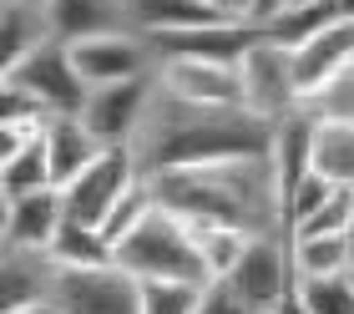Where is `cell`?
I'll return each instance as SVG.
<instances>
[{
	"mask_svg": "<svg viewBox=\"0 0 354 314\" xmlns=\"http://www.w3.org/2000/svg\"><path fill=\"white\" fill-rule=\"evenodd\" d=\"M273 147V122L248 107H198L183 96L162 91L147 107L132 152L147 177H162L177 168H207V162H233V157H268Z\"/></svg>",
	"mask_w": 354,
	"mask_h": 314,
	"instance_id": "1",
	"label": "cell"
},
{
	"mask_svg": "<svg viewBox=\"0 0 354 314\" xmlns=\"http://www.w3.org/2000/svg\"><path fill=\"white\" fill-rule=\"evenodd\" d=\"M157 208L192 228H238V234H283V193L273 157H233L207 168H177L152 177Z\"/></svg>",
	"mask_w": 354,
	"mask_h": 314,
	"instance_id": "2",
	"label": "cell"
},
{
	"mask_svg": "<svg viewBox=\"0 0 354 314\" xmlns=\"http://www.w3.org/2000/svg\"><path fill=\"white\" fill-rule=\"evenodd\" d=\"M117 269H127L132 279H177V284H213L207 279V263L198 249V234L192 223H183L177 213L157 208L147 213L132 234L117 243Z\"/></svg>",
	"mask_w": 354,
	"mask_h": 314,
	"instance_id": "3",
	"label": "cell"
},
{
	"mask_svg": "<svg viewBox=\"0 0 354 314\" xmlns=\"http://www.w3.org/2000/svg\"><path fill=\"white\" fill-rule=\"evenodd\" d=\"M6 87H21L26 96H36V102L51 112V117H82L86 112V76L76 71V56L66 41H46L41 51H30L26 61L6 66Z\"/></svg>",
	"mask_w": 354,
	"mask_h": 314,
	"instance_id": "4",
	"label": "cell"
},
{
	"mask_svg": "<svg viewBox=\"0 0 354 314\" xmlns=\"http://www.w3.org/2000/svg\"><path fill=\"white\" fill-rule=\"evenodd\" d=\"M238 299L253 314H273L283 299L299 294V269H294V249H288V234H263L248 243V254L238 259V269L223 279Z\"/></svg>",
	"mask_w": 354,
	"mask_h": 314,
	"instance_id": "5",
	"label": "cell"
},
{
	"mask_svg": "<svg viewBox=\"0 0 354 314\" xmlns=\"http://www.w3.org/2000/svg\"><path fill=\"white\" fill-rule=\"evenodd\" d=\"M51 304L61 314H142V279H132L117 263H102V269L56 263Z\"/></svg>",
	"mask_w": 354,
	"mask_h": 314,
	"instance_id": "6",
	"label": "cell"
},
{
	"mask_svg": "<svg viewBox=\"0 0 354 314\" xmlns=\"http://www.w3.org/2000/svg\"><path fill=\"white\" fill-rule=\"evenodd\" d=\"M238 76H243V102L248 112H259L268 122H283L288 112L304 107V91H299V71H294V51L288 46H273V41H253L248 56L238 61Z\"/></svg>",
	"mask_w": 354,
	"mask_h": 314,
	"instance_id": "7",
	"label": "cell"
},
{
	"mask_svg": "<svg viewBox=\"0 0 354 314\" xmlns=\"http://www.w3.org/2000/svg\"><path fill=\"white\" fill-rule=\"evenodd\" d=\"M152 96H157V71L132 76V81H111V87H91L82 122L96 132L102 147H132L142 122H147Z\"/></svg>",
	"mask_w": 354,
	"mask_h": 314,
	"instance_id": "8",
	"label": "cell"
},
{
	"mask_svg": "<svg viewBox=\"0 0 354 314\" xmlns=\"http://www.w3.org/2000/svg\"><path fill=\"white\" fill-rule=\"evenodd\" d=\"M137 177H142V168H137V152H132V147H106V152L96 157L82 177H71V183L61 188V198H66V218L102 228L106 213L117 208V198L132 188Z\"/></svg>",
	"mask_w": 354,
	"mask_h": 314,
	"instance_id": "9",
	"label": "cell"
},
{
	"mask_svg": "<svg viewBox=\"0 0 354 314\" xmlns=\"http://www.w3.org/2000/svg\"><path fill=\"white\" fill-rule=\"evenodd\" d=\"M71 56H76V71L86 76V87H111V81H132V76L157 71V56L142 30L82 41V46H71Z\"/></svg>",
	"mask_w": 354,
	"mask_h": 314,
	"instance_id": "10",
	"label": "cell"
},
{
	"mask_svg": "<svg viewBox=\"0 0 354 314\" xmlns=\"http://www.w3.org/2000/svg\"><path fill=\"white\" fill-rule=\"evenodd\" d=\"M157 81H162V91L198 107H248L238 66H223V61H162Z\"/></svg>",
	"mask_w": 354,
	"mask_h": 314,
	"instance_id": "11",
	"label": "cell"
},
{
	"mask_svg": "<svg viewBox=\"0 0 354 314\" xmlns=\"http://www.w3.org/2000/svg\"><path fill=\"white\" fill-rule=\"evenodd\" d=\"M61 223H66V198H61V188L26 193V198H6L0 238H6V249H41V254H51Z\"/></svg>",
	"mask_w": 354,
	"mask_h": 314,
	"instance_id": "12",
	"label": "cell"
},
{
	"mask_svg": "<svg viewBox=\"0 0 354 314\" xmlns=\"http://www.w3.org/2000/svg\"><path fill=\"white\" fill-rule=\"evenodd\" d=\"M51 30L66 46H82L96 36H127L132 0H51Z\"/></svg>",
	"mask_w": 354,
	"mask_h": 314,
	"instance_id": "13",
	"label": "cell"
},
{
	"mask_svg": "<svg viewBox=\"0 0 354 314\" xmlns=\"http://www.w3.org/2000/svg\"><path fill=\"white\" fill-rule=\"evenodd\" d=\"M314 137H319V112L304 102L299 112H288L283 122H273V173H279V193L288 198L304 177L314 173Z\"/></svg>",
	"mask_w": 354,
	"mask_h": 314,
	"instance_id": "14",
	"label": "cell"
},
{
	"mask_svg": "<svg viewBox=\"0 0 354 314\" xmlns=\"http://www.w3.org/2000/svg\"><path fill=\"white\" fill-rule=\"evenodd\" d=\"M56 259L41 249H6L0 254V314L26 304H51Z\"/></svg>",
	"mask_w": 354,
	"mask_h": 314,
	"instance_id": "15",
	"label": "cell"
},
{
	"mask_svg": "<svg viewBox=\"0 0 354 314\" xmlns=\"http://www.w3.org/2000/svg\"><path fill=\"white\" fill-rule=\"evenodd\" d=\"M46 41H56L51 0H0V66L26 61Z\"/></svg>",
	"mask_w": 354,
	"mask_h": 314,
	"instance_id": "16",
	"label": "cell"
},
{
	"mask_svg": "<svg viewBox=\"0 0 354 314\" xmlns=\"http://www.w3.org/2000/svg\"><path fill=\"white\" fill-rule=\"evenodd\" d=\"M354 61V26L339 21V26H329L324 36H314V41H304L299 51H294V71H299V91H304V102L324 87V81L334 71H344V66Z\"/></svg>",
	"mask_w": 354,
	"mask_h": 314,
	"instance_id": "17",
	"label": "cell"
},
{
	"mask_svg": "<svg viewBox=\"0 0 354 314\" xmlns=\"http://www.w3.org/2000/svg\"><path fill=\"white\" fill-rule=\"evenodd\" d=\"M106 147L96 142V132L82 117H56L46 127V157H51V173H56V188H66L71 177H82Z\"/></svg>",
	"mask_w": 354,
	"mask_h": 314,
	"instance_id": "18",
	"label": "cell"
},
{
	"mask_svg": "<svg viewBox=\"0 0 354 314\" xmlns=\"http://www.w3.org/2000/svg\"><path fill=\"white\" fill-rule=\"evenodd\" d=\"M223 15L213 10V0H132V30L142 36H167V30H198L218 26Z\"/></svg>",
	"mask_w": 354,
	"mask_h": 314,
	"instance_id": "19",
	"label": "cell"
},
{
	"mask_svg": "<svg viewBox=\"0 0 354 314\" xmlns=\"http://www.w3.org/2000/svg\"><path fill=\"white\" fill-rule=\"evenodd\" d=\"M288 249H294L299 284H304V279H334V274H349V269H354V243H349L344 234L288 238Z\"/></svg>",
	"mask_w": 354,
	"mask_h": 314,
	"instance_id": "20",
	"label": "cell"
},
{
	"mask_svg": "<svg viewBox=\"0 0 354 314\" xmlns=\"http://www.w3.org/2000/svg\"><path fill=\"white\" fill-rule=\"evenodd\" d=\"M46 188H56L46 137L21 147V152H10V157H0V198H26V193H46Z\"/></svg>",
	"mask_w": 354,
	"mask_h": 314,
	"instance_id": "21",
	"label": "cell"
},
{
	"mask_svg": "<svg viewBox=\"0 0 354 314\" xmlns=\"http://www.w3.org/2000/svg\"><path fill=\"white\" fill-rule=\"evenodd\" d=\"M51 259L66 263V269H102V263H117V249L102 238V228L66 218L61 234H56V243H51Z\"/></svg>",
	"mask_w": 354,
	"mask_h": 314,
	"instance_id": "22",
	"label": "cell"
},
{
	"mask_svg": "<svg viewBox=\"0 0 354 314\" xmlns=\"http://www.w3.org/2000/svg\"><path fill=\"white\" fill-rule=\"evenodd\" d=\"M314 173H324L334 188H354V127L349 122H319Z\"/></svg>",
	"mask_w": 354,
	"mask_h": 314,
	"instance_id": "23",
	"label": "cell"
},
{
	"mask_svg": "<svg viewBox=\"0 0 354 314\" xmlns=\"http://www.w3.org/2000/svg\"><path fill=\"white\" fill-rule=\"evenodd\" d=\"M147 213H157V188H152V177L142 173L137 183H132V188H127V193L117 198V208L106 213V223H102V238L111 243V249H117V243H122L127 234H132V228H137L142 218H147Z\"/></svg>",
	"mask_w": 354,
	"mask_h": 314,
	"instance_id": "24",
	"label": "cell"
},
{
	"mask_svg": "<svg viewBox=\"0 0 354 314\" xmlns=\"http://www.w3.org/2000/svg\"><path fill=\"white\" fill-rule=\"evenodd\" d=\"M192 234H198L207 279H228L238 269V259L248 254V243H253V234H238V228H192Z\"/></svg>",
	"mask_w": 354,
	"mask_h": 314,
	"instance_id": "25",
	"label": "cell"
},
{
	"mask_svg": "<svg viewBox=\"0 0 354 314\" xmlns=\"http://www.w3.org/2000/svg\"><path fill=\"white\" fill-rule=\"evenodd\" d=\"M207 284H177V279H147L142 284V314H198Z\"/></svg>",
	"mask_w": 354,
	"mask_h": 314,
	"instance_id": "26",
	"label": "cell"
},
{
	"mask_svg": "<svg viewBox=\"0 0 354 314\" xmlns=\"http://www.w3.org/2000/svg\"><path fill=\"white\" fill-rule=\"evenodd\" d=\"M299 304L309 314H354V274L304 279L299 284Z\"/></svg>",
	"mask_w": 354,
	"mask_h": 314,
	"instance_id": "27",
	"label": "cell"
},
{
	"mask_svg": "<svg viewBox=\"0 0 354 314\" xmlns=\"http://www.w3.org/2000/svg\"><path fill=\"white\" fill-rule=\"evenodd\" d=\"M309 107L319 112V122H349L354 127V61L344 71H334L324 87L309 96Z\"/></svg>",
	"mask_w": 354,
	"mask_h": 314,
	"instance_id": "28",
	"label": "cell"
},
{
	"mask_svg": "<svg viewBox=\"0 0 354 314\" xmlns=\"http://www.w3.org/2000/svg\"><path fill=\"white\" fill-rule=\"evenodd\" d=\"M329 198H334V183H329L324 173H309V177H304V183H299L294 193L283 198V234H294L299 223H309L314 213L329 203Z\"/></svg>",
	"mask_w": 354,
	"mask_h": 314,
	"instance_id": "29",
	"label": "cell"
},
{
	"mask_svg": "<svg viewBox=\"0 0 354 314\" xmlns=\"http://www.w3.org/2000/svg\"><path fill=\"white\" fill-rule=\"evenodd\" d=\"M198 314H253L243 299H238V294L223 284V279H213V284L203 289V304H198Z\"/></svg>",
	"mask_w": 354,
	"mask_h": 314,
	"instance_id": "30",
	"label": "cell"
},
{
	"mask_svg": "<svg viewBox=\"0 0 354 314\" xmlns=\"http://www.w3.org/2000/svg\"><path fill=\"white\" fill-rule=\"evenodd\" d=\"M213 10L233 26H253V0H213Z\"/></svg>",
	"mask_w": 354,
	"mask_h": 314,
	"instance_id": "31",
	"label": "cell"
},
{
	"mask_svg": "<svg viewBox=\"0 0 354 314\" xmlns=\"http://www.w3.org/2000/svg\"><path fill=\"white\" fill-rule=\"evenodd\" d=\"M273 15H283V0H253V26H268Z\"/></svg>",
	"mask_w": 354,
	"mask_h": 314,
	"instance_id": "32",
	"label": "cell"
},
{
	"mask_svg": "<svg viewBox=\"0 0 354 314\" xmlns=\"http://www.w3.org/2000/svg\"><path fill=\"white\" fill-rule=\"evenodd\" d=\"M6 314H61L56 304H26V309H6Z\"/></svg>",
	"mask_w": 354,
	"mask_h": 314,
	"instance_id": "33",
	"label": "cell"
},
{
	"mask_svg": "<svg viewBox=\"0 0 354 314\" xmlns=\"http://www.w3.org/2000/svg\"><path fill=\"white\" fill-rule=\"evenodd\" d=\"M273 314H309V309H304V304H299V294H294V299H283V304L273 309Z\"/></svg>",
	"mask_w": 354,
	"mask_h": 314,
	"instance_id": "34",
	"label": "cell"
},
{
	"mask_svg": "<svg viewBox=\"0 0 354 314\" xmlns=\"http://www.w3.org/2000/svg\"><path fill=\"white\" fill-rule=\"evenodd\" d=\"M334 6H339V21H349V26H354V0H334Z\"/></svg>",
	"mask_w": 354,
	"mask_h": 314,
	"instance_id": "35",
	"label": "cell"
},
{
	"mask_svg": "<svg viewBox=\"0 0 354 314\" xmlns=\"http://www.w3.org/2000/svg\"><path fill=\"white\" fill-rule=\"evenodd\" d=\"M309 6H324V0H283V10H309Z\"/></svg>",
	"mask_w": 354,
	"mask_h": 314,
	"instance_id": "36",
	"label": "cell"
},
{
	"mask_svg": "<svg viewBox=\"0 0 354 314\" xmlns=\"http://www.w3.org/2000/svg\"><path fill=\"white\" fill-rule=\"evenodd\" d=\"M344 238H349V243H354V218H349V228H344Z\"/></svg>",
	"mask_w": 354,
	"mask_h": 314,
	"instance_id": "37",
	"label": "cell"
},
{
	"mask_svg": "<svg viewBox=\"0 0 354 314\" xmlns=\"http://www.w3.org/2000/svg\"><path fill=\"white\" fill-rule=\"evenodd\" d=\"M349 274H354V269H349Z\"/></svg>",
	"mask_w": 354,
	"mask_h": 314,
	"instance_id": "38",
	"label": "cell"
}]
</instances>
